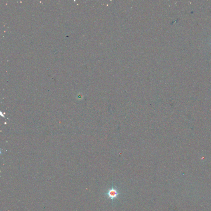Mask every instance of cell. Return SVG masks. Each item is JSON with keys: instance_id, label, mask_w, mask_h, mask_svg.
Listing matches in <instances>:
<instances>
[{"instance_id": "1", "label": "cell", "mask_w": 211, "mask_h": 211, "mask_svg": "<svg viewBox=\"0 0 211 211\" xmlns=\"http://www.w3.org/2000/svg\"><path fill=\"white\" fill-rule=\"evenodd\" d=\"M120 193V192H119L118 189L115 188L113 186L112 188L108 190L105 195L107 196L108 198L110 199L113 202L114 200L118 198Z\"/></svg>"}]
</instances>
